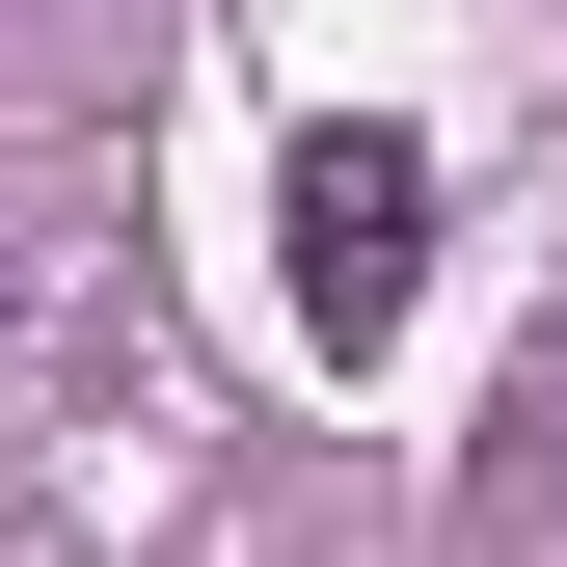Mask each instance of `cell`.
I'll return each instance as SVG.
<instances>
[{
  "label": "cell",
  "mask_w": 567,
  "mask_h": 567,
  "mask_svg": "<svg viewBox=\"0 0 567 567\" xmlns=\"http://www.w3.org/2000/svg\"><path fill=\"white\" fill-rule=\"evenodd\" d=\"M270 217H298V324H324V351H379L405 298H433V135H379V109H324Z\"/></svg>",
  "instance_id": "obj_1"
},
{
  "label": "cell",
  "mask_w": 567,
  "mask_h": 567,
  "mask_svg": "<svg viewBox=\"0 0 567 567\" xmlns=\"http://www.w3.org/2000/svg\"><path fill=\"white\" fill-rule=\"evenodd\" d=\"M514 460H540V486H567V324H540V379H514Z\"/></svg>",
  "instance_id": "obj_2"
}]
</instances>
